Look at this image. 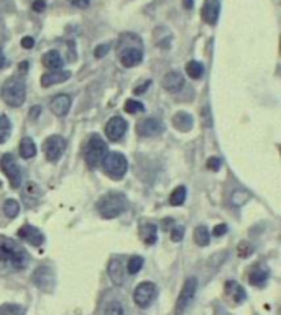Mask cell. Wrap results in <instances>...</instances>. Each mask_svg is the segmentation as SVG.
<instances>
[{"instance_id": "obj_43", "label": "cell", "mask_w": 281, "mask_h": 315, "mask_svg": "<svg viewBox=\"0 0 281 315\" xmlns=\"http://www.w3.org/2000/svg\"><path fill=\"white\" fill-rule=\"evenodd\" d=\"M46 8V3H44V0H36V2L33 3V10L35 12H41V10Z\"/></svg>"}, {"instance_id": "obj_12", "label": "cell", "mask_w": 281, "mask_h": 315, "mask_svg": "<svg viewBox=\"0 0 281 315\" xmlns=\"http://www.w3.org/2000/svg\"><path fill=\"white\" fill-rule=\"evenodd\" d=\"M127 126V122L122 117H112L105 125V135L110 141H118L125 135Z\"/></svg>"}, {"instance_id": "obj_4", "label": "cell", "mask_w": 281, "mask_h": 315, "mask_svg": "<svg viewBox=\"0 0 281 315\" xmlns=\"http://www.w3.org/2000/svg\"><path fill=\"white\" fill-rule=\"evenodd\" d=\"M2 98L10 107L23 105L27 98V86L22 77H10L2 86Z\"/></svg>"}, {"instance_id": "obj_38", "label": "cell", "mask_w": 281, "mask_h": 315, "mask_svg": "<svg viewBox=\"0 0 281 315\" xmlns=\"http://www.w3.org/2000/svg\"><path fill=\"white\" fill-rule=\"evenodd\" d=\"M220 164H222V161H220V158H211L209 161H207V167H209V169H212V171H217L220 167Z\"/></svg>"}, {"instance_id": "obj_14", "label": "cell", "mask_w": 281, "mask_h": 315, "mask_svg": "<svg viewBox=\"0 0 281 315\" xmlns=\"http://www.w3.org/2000/svg\"><path fill=\"white\" fill-rule=\"evenodd\" d=\"M17 235H18V238L25 240L32 246H41L43 241H44V235L36 228V226H33L30 223H25L22 228L18 230Z\"/></svg>"}, {"instance_id": "obj_17", "label": "cell", "mask_w": 281, "mask_h": 315, "mask_svg": "<svg viewBox=\"0 0 281 315\" xmlns=\"http://www.w3.org/2000/svg\"><path fill=\"white\" fill-rule=\"evenodd\" d=\"M219 2L217 0H206L204 7H202V18H204L206 23L215 25L217 20H219Z\"/></svg>"}, {"instance_id": "obj_9", "label": "cell", "mask_w": 281, "mask_h": 315, "mask_svg": "<svg viewBox=\"0 0 281 315\" xmlns=\"http://www.w3.org/2000/svg\"><path fill=\"white\" fill-rule=\"evenodd\" d=\"M0 166H2L3 174L8 177L13 189H18V187L22 186V169H20V166L17 164L15 158L12 155H3L2 159H0Z\"/></svg>"}, {"instance_id": "obj_31", "label": "cell", "mask_w": 281, "mask_h": 315, "mask_svg": "<svg viewBox=\"0 0 281 315\" xmlns=\"http://www.w3.org/2000/svg\"><path fill=\"white\" fill-rule=\"evenodd\" d=\"M141 266H143V258H141V256H132V258L128 259V263H127L128 274H137L138 271L141 269Z\"/></svg>"}, {"instance_id": "obj_5", "label": "cell", "mask_w": 281, "mask_h": 315, "mask_svg": "<svg viewBox=\"0 0 281 315\" xmlns=\"http://www.w3.org/2000/svg\"><path fill=\"white\" fill-rule=\"evenodd\" d=\"M107 155V145L99 135H92L87 140V145L84 148V158L91 167H97L102 164L104 158Z\"/></svg>"}, {"instance_id": "obj_2", "label": "cell", "mask_w": 281, "mask_h": 315, "mask_svg": "<svg viewBox=\"0 0 281 315\" xmlns=\"http://www.w3.org/2000/svg\"><path fill=\"white\" fill-rule=\"evenodd\" d=\"M117 54L125 67H133L140 64L143 59V43L140 36L133 33L122 34L117 44Z\"/></svg>"}, {"instance_id": "obj_15", "label": "cell", "mask_w": 281, "mask_h": 315, "mask_svg": "<svg viewBox=\"0 0 281 315\" xmlns=\"http://www.w3.org/2000/svg\"><path fill=\"white\" fill-rule=\"evenodd\" d=\"M182 87H184V77H182L181 72L171 71L163 77V89H166L168 92L176 94L179 92Z\"/></svg>"}, {"instance_id": "obj_23", "label": "cell", "mask_w": 281, "mask_h": 315, "mask_svg": "<svg viewBox=\"0 0 281 315\" xmlns=\"http://www.w3.org/2000/svg\"><path fill=\"white\" fill-rule=\"evenodd\" d=\"M43 64L46 66L48 69H51V71H61L63 67V58L61 54H59L58 51H48L46 54L43 56Z\"/></svg>"}, {"instance_id": "obj_28", "label": "cell", "mask_w": 281, "mask_h": 315, "mask_svg": "<svg viewBox=\"0 0 281 315\" xmlns=\"http://www.w3.org/2000/svg\"><path fill=\"white\" fill-rule=\"evenodd\" d=\"M184 200H186V187L184 186L176 187V189L171 192L170 204L171 205H182L184 204Z\"/></svg>"}, {"instance_id": "obj_44", "label": "cell", "mask_w": 281, "mask_h": 315, "mask_svg": "<svg viewBox=\"0 0 281 315\" xmlns=\"http://www.w3.org/2000/svg\"><path fill=\"white\" fill-rule=\"evenodd\" d=\"M151 86V81H146L145 84H143V86H138V87H135V94H143L146 91L148 87Z\"/></svg>"}, {"instance_id": "obj_33", "label": "cell", "mask_w": 281, "mask_h": 315, "mask_svg": "<svg viewBox=\"0 0 281 315\" xmlns=\"http://www.w3.org/2000/svg\"><path fill=\"white\" fill-rule=\"evenodd\" d=\"M104 315H123V307L118 300H112L104 309Z\"/></svg>"}, {"instance_id": "obj_1", "label": "cell", "mask_w": 281, "mask_h": 315, "mask_svg": "<svg viewBox=\"0 0 281 315\" xmlns=\"http://www.w3.org/2000/svg\"><path fill=\"white\" fill-rule=\"evenodd\" d=\"M28 263V254L10 238H0V271H22Z\"/></svg>"}, {"instance_id": "obj_18", "label": "cell", "mask_w": 281, "mask_h": 315, "mask_svg": "<svg viewBox=\"0 0 281 315\" xmlns=\"http://www.w3.org/2000/svg\"><path fill=\"white\" fill-rule=\"evenodd\" d=\"M71 77V71H51L48 74H43L41 77V86L43 87H51L54 84H61Z\"/></svg>"}, {"instance_id": "obj_27", "label": "cell", "mask_w": 281, "mask_h": 315, "mask_svg": "<svg viewBox=\"0 0 281 315\" xmlns=\"http://www.w3.org/2000/svg\"><path fill=\"white\" fill-rule=\"evenodd\" d=\"M186 72L189 74L191 79H199L204 74V66L197 61H189L186 64Z\"/></svg>"}, {"instance_id": "obj_16", "label": "cell", "mask_w": 281, "mask_h": 315, "mask_svg": "<svg viewBox=\"0 0 281 315\" xmlns=\"http://www.w3.org/2000/svg\"><path fill=\"white\" fill-rule=\"evenodd\" d=\"M49 108L54 115L58 117H64L71 108V97L66 95V94H59V95L53 97L51 102H49Z\"/></svg>"}, {"instance_id": "obj_42", "label": "cell", "mask_w": 281, "mask_h": 315, "mask_svg": "<svg viewBox=\"0 0 281 315\" xmlns=\"http://www.w3.org/2000/svg\"><path fill=\"white\" fill-rule=\"evenodd\" d=\"M72 5H76V7L79 8H86L89 7V3H91V0H69Z\"/></svg>"}, {"instance_id": "obj_40", "label": "cell", "mask_w": 281, "mask_h": 315, "mask_svg": "<svg viewBox=\"0 0 281 315\" xmlns=\"http://www.w3.org/2000/svg\"><path fill=\"white\" fill-rule=\"evenodd\" d=\"M107 51H108V44H102V46H97L96 48V58H104Z\"/></svg>"}, {"instance_id": "obj_26", "label": "cell", "mask_w": 281, "mask_h": 315, "mask_svg": "<svg viewBox=\"0 0 281 315\" xmlns=\"http://www.w3.org/2000/svg\"><path fill=\"white\" fill-rule=\"evenodd\" d=\"M194 241L199 246H207V245L211 243V235H209V230H207V226H204V225L196 226V230H194Z\"/></svg>"}, {"instance_id": "obj_34", "label": "cell", "mask_w": 281, "mask_h": 315, "mask_svg": "<svg viewBox=\"0 0 281 315\" xmlns=\"http://www.w3.org/2000/svg\"><path fill=\"white\" fill-rule=\"evenodd\" d=\"M0 315H23V309L15 304L0 305Z\"/></svg>"}, {"instance_id": "obj_13", "label": "cell", "mask_w": 281, "mask_h": 315, "mask_svg": "<svg viewBox=\"0 0 281 315\" xmlns=\"http://www.w3.org/2000/svg\"><path fill=\"white\" fill-rule=\"evenodd\" d=\"M163 130H165V126H163V123L158 120V118H145V120H141L137 125L138 135L145 138L158 136Z\"/></svg>"}, {"instance_id": "obj_25", "label": "cell", "mask_w": 281, "mask_h": 315, "mask_svg": "<svg viewBox=\"0 0 281 315\" xmlns=\"http://www.w3.org/2000/svg\"><path fill=\"white\" fill-rule=\"evenodd\" d=\"M36 155V146H35V143L32 138L25 136L22 141H20V156L25 158V159H30V158H33Z\"/></svg>"}, {"instance_id": "obj_41", "label": "cell", "mask_w": 281, "mask_h": 315, "mask_svg": "<svg viewBox=\"0 0 281 315\" xmlns=\"http://www.w3.org/2000/svg\"><path fill=\"white\" fill-rule=\"evenodd\" d=\"M227 231V225L225 223H219L214 228V236H222Z\"/></svg>"}, {"instance_id": "obj_11", "label": "cell", "mask_w": 281, "mask_h": 315, "mask_svg": "<svg viewBox=\"0 0 281 315\" xmlns=\"http://www.w3.org/2000/svg\"><path fill=\"white\" fill-rule=\"evenodd\" d=\"M33 283L36 284L39 289L51 292L54 289V284H56L54 271L49 268V266H39V268H36V271L33 273Z\"/></svg>"}, {"instance_id": "obj_35", "label": "cell", "mask_w": 281, "mask_h": 315, "mask_svg": "<svg viewBox=\"0 0 281 315\" xmlns=\"http://www.w3.org/2000/svg\"><path fill=\"white\" fill-rule=\"evenodd\" d=\"M125 112L132 113V115H135V113H143V112H145V107H143L141 102L130 98V100L125 102Z\"/></svg>"}, {"instance_id": "obj_7", "label": "cell", "mask_w": 281, "mask_h": 315, "mask_svg": "<svg viewBox=\"0 0 281 315\" xmlns=\"http://www.w3.org/2000/svg\"><path fill=\"white\" fill-rule=\"evenodd\" d=\"M196 290H197V279L194 276H192V278H187L179 292V297L176 300V315L184 314V310L189 307V304L194 300Z\"/></svg>"}, {"instance_id": "obj_46", "label": "cell", "mask_w": 281, "mask_h": 315, "mask_svg": "<svg viewBox=\"0 0 281 315\" xmlns=\"http://www.w3.org/2000/svg\"><path fill=\"white\" fill-rule=\"evenodd\" d=\"M8 64V61H7V58L3 56V53H2V49H0V69L2 67H5Z\"/></svg>"}, {"instance_id": "obj_6", "label": "cell", "mask_w": 281, "mask_h": 315, "mask_svg": "<svg viewBox=\"0 0 281 315\" xmlns=\"http://www.w3.org/2000/svg\"><path fill=\"white\" fill-rule=\"evenodd\" d=\"M102 167L108 177H112V179H122V177L127 174L128 162L123 155L112 151V153H107L105 158H104Z\"/></svg>"}, {"instance_id": "obj_8", "label": "cell", "mask_w": 281, "mask_h": 315, "mask_svg": "<svg viewBox=\"0 0 281 315\" xmlns=\"http://www.w3.org/2000/svg\"><path fill=\"white\" fill-rule=\"evenodd\" d=\"M158 294V289L156 285L150 283V281H145V283H140L133 290V300H135V304L138 307L141 309H146L148 305H150L153 300H155Z\"/></svg>"}, {"instance_id": "obj_32", "label": "cell", "mask_w": 281, "mask_h": 315, "mask_svg": "<svg viewBox=\"0 0 281 315\" xmlns=\"http://www.w3.org/2000/svg\"><path fill=\"white\" fill-rule=\"evenodd\" d=\"M248 199H250L248 192H245V190H235L234 194H232V197H230V202H232V205L242 207Z\"/></svg>"}, {"instance_id": "obj_19", "label": "cell", "mask_w": 281, "mask_h": 315, "mask_svg": "<svg viewBox=\"0 0 281 315\" xmlns=\"http://www.w3.org/2000/svg\"><path fill=\"white\" fill-rule=\"evenodd\" d=\"M173 125H175L176 130H179V131H189L192 125H194V120H192L191 113L176 112L175 117H173Z\"/></svg>"}, {"instance_id": "obj_36", "label": "cell", "mask_w": 281, "mask_h": 315, "mask_svg": "<svg viewBox=\"0 0 281 315\" xmlns=\"http://www.w3.org/2000/svg\"><path fill=\"white\" fill-rule=\"evenodd\" d=\"M237 253H239L240 258H248V256L253 253V246H251L248 241H242V243L237 246Z\"/></svg>"}, {"instance_id": "obj_22", "label": "cell", "mask_w": 281, "mask_h": 315, "mask_svg": "<svg viewBox=\"0 0 281 315\" xmlns=\"http://www.w3.org/2000/svg\"><path fill=\"white\" fill-rule=\"evenodd\" d=\"M108 276H110L112 283L115 285H120L123 283V264L120 263L118 259H112L110 263H108Z\"/></svg>"}, {"instance_id": "obj_3", "label": "cell", "mask_w": 281, "mask_h": 315, "mask_svg": "<svg viewBox=\"0 0 281 315\" xmlns=\"http://www.w3.org/2000/svg\"><path fill=\"white\" fill-rule=\"evenodd\" d=\"M97 210L104 219H115L120 214H123L127 209V199L123 194L118 192H110L101 197V200L97 202Z\"/></svg>"}, {"instance_id": "obj_45", "label": "cell", "mask_w": 281, "mask_h": 315, "mask_svg": "<svg viewBox=\"0 0 281 315\" xmlns=\"http://www.w3.org/2000/svg\"><path fill=\"white\" fill-rule=\"evenodd\" d=\"M39 110H41V107H39V105H36V107H35L33 110H30V118H33V120H35V118H38V113H39Z\"/></svg>"}, {"instance_id": "obj_20", "label": "cell", "mask_w": 281, "mask_h": 315, "mask_svg": "<svg viewBox=\"0 0 281 315\" xmlns=\"http://www.w3.org/2000/svg\"><path fill=\"white\" fill-rule=\"evenodd\" d=\"M248 281L251 285H255V287H263L266 284V281H268V271L263 269L261 266H256V268L250 271Z\"/></svg>"}, {"instance_id": "obj_39", "label": "cell", "mask_w": 281, "mask_h": 315, "mask_svg": "<svg viewBox=\"0 0 281 315\" xmlns=\"http://www.w3.org/2000/svg\"><path fill=\"white\" fill-rule=\"evenodd\" d=\"M22 46H23L25 49H32V48L35 46V39H33L32 36H25V38L22 39Z\"/></svg>"}, {"instance_id": "obj_37", "label": "cell", "mask_w": 281, "mask_h": 315, "mask_svg": "<svg viewBox=\"0 0 281 315\" xmlns=\"http://www.w3.org/2000/svg\"><path fill=\"white\" fill-rule=\"evenodd\" d=\"M182 236H184V226H181V225H176L175 228L171 230V240L173 241H181L182 240Z\"/></svg>"}, {"instance_id": "obj_29", "label": "cell", "mask_w": 281, "mask_h": 315, "mask_svg": "<svg viewBox=\"0 0 281 315\" xmlns=\"http://www.w3.org/2000/svg\"><path fill=\"white\" fill-rule=\"evenodd\" d=\"M3 212H5V215H7L8 219H15V217L20 214V204H18L17 200H13V199L5 200Z\"/></svg>"}, {"instance_id": "obj_24", "label": "cell", "mask_w": 281, "mask_h": 315, "mask_svg": "<svg viewBox=\"0 0 281 315\" xmlns=\"http://www.w3.org/2000/svg\"><path fill=\"white\" fill-rule=\"evenodd\" d=\"M140 236L143 240V243L145 245H155L156 243V236H158V230H156V225L153 223H146L143 225L140 228Z\"/></svg>"}, {"instance_id": "obj_10", "label": "cell", "mask_w": 281, "mask_h": 315, "mask_svg": "<svg viewBox=\"0 0 281 315\" xmlns=\"http://www.w3.org/2000/svg\"><path fill=\"white\" fill-rule=\"evenodd\" d=\"M64 150H66V140L59 135H51L44 140L43 151L46 155L48 161H58L63 156Z\"/></svg>"}, {"instance_id": "obj_30", "label": "cell", "mask_w": 281, "mask_h": 315, "mask_svg": "<svg viewBox=\"0 0 281 315\" xmlns=\"http://www.w3.org/2000/svg\"><path fill=\"white\" fill-rule=\"evenodd\" d=\"M10 131H12V123H10L8 117L0 115V143H3L10 136Z\"/></svg>"}, {"instance_id": "obj_21", "label": "cell", "mask_w": 281, "mask_h": 315, "mask_svg": "<svg viewBox=\"0 0 281 315\" xmlns=\"http://www.w3.org/2000/svg\"><path fill=\"white\" fill-rule=\"evenodd\" d=\"M225 290H227V294L230 295V299L234 300V304L244 302L245 297H246L244 287H242L240 284H237L235 281H229V283L225 284Z\"/></svg>"}]
</instances>
